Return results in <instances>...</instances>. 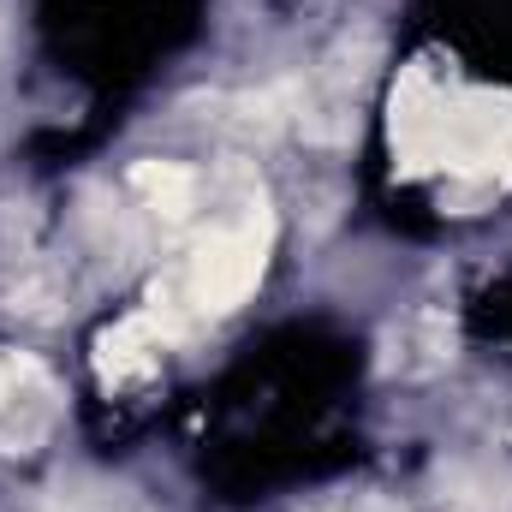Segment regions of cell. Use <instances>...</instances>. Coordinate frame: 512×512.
<instances>
[{"instance_id":"3957f363","label":"cell","mask_w":512,"mask_h":512,"mask_svg":"<svg viewBox=\"0 0 512 512\" xmlns=\"http://www.w3.org/2000/svg\"><path fill=\"white\" fill-rule=\"evenodd\" d=\"M155 322H120L114 334H102V376L108 382H131V376H149L155 370Z\"/></svg>"},{"instance_id":"277c9868","label":"cell","mask_w":512,"mask_h":512,"mask_svg":"<svg viewBox=\"0 0 512 512\" xmlns=\"http://www.w3.org/2000/svg\"><path fill=\"white\" fill-rule=\"evenodd\" d=\"M0 405H6V370H0Z\"/></svg>"},{"instance_id":"7a4b0ae2","label":"cell","mask_w":512,"mask_h":512,"mask_svg":"<svg viewBox=\"0 0 512 512\" xmlns=\"http://www.w3.org/2000/svg\"><path fill=\"white\" fill-rule=\"evenodd\" d=\"M131 191L161 215V221H185L197 209V173L179 161H137L131 167Z\"/></svg>"},{"instance_id":"6da1fadb","label":"cell","mask_w":512,"mask_h":512,"mask_svg":"<svg viewBox=\"0 0 512 512\" xmlns=\"http://www.w3.org/2000/svg\"><path fill=\"white\" fill-rule=\"evenodd\" d=\"M262 262H268V215H245L221 233H209L191 262L179 268V280H167V292L155 286V316H173V310H191V316H221L233 304H245L262 280Z\"/></svg>"}]
</instances>
